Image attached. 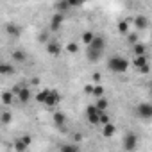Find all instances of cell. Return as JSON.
<instances>
[{
    "label": "cell",
    "mask_w": 152,
    "mask_h": 152,
    "mask_svg": "<svg viewBox=\"0 0 152 152\" xmlns=\"http://www.w3.org/2000/svg\"><path fill=\"white\" fill-rule=\"evenodd\" d=\"M15 73V66H11L9 63H0V75H13Z\"/></svg>",
    "instance_id": "4fadbf2b"
},
{
    "label": "cell",
    "mask_w": 152,
    "mask_h": 152,
    "mask_svg": "<svg viewBox=\"0 0 152 152\" xmlns=\"http://www.w3.org/2000/svg\"><path fill=\"white\" fill-rule=\"evenodd\" d=\"M136 113H138V116H140V118H143V120H148V118H152V106H150L148 102L138 104V107H136Z\"/></svg>",
    "instance_id": "3957f363"
},
{
    "label": "cell",
    "mask_w": 152,
    "mask_h": 152,
    "mask_svg": "<svg viewBox=\"0 0 152 152\" xmlns=\"http://www.w3.org/2000/svg\"><path fill=\"white\" fill-rule=\"evenodd\" d=\"M11 120H13L11 111H4V113H2V116H0V122H2L4 125H9V124H11Z\"/></svg>",
    "instance_id": "d6986e66"
},
{
    "label": "cell",
    "mask_w": 152,
    "mask_h": 152,
    "mask_svg": "<svg viewBox=\"0 0 152 152\" xmlns=\"http://www.w3.org/2000/svg\"><path fill=\"white\" fill-rule=\"evenodd\" d=\"M132 64H134L136 68H141V66H145V64H147V57H145V54H141V56H136V57H134V61H132Z\"/></svg>",
    "instance_id": "ac0fdd59"
},
{
    "label": "cell",
    "mask_w": 152,
    "mask_h": 152,
    "mask_svg": "<svg viewBox=\"0 0 152 152\" xmlns=\"http://www.w3.org/2000/svg\"><path fill=\"white\" fill-rule=\"evenodd\" d=\"M70 6H68V2H66V0H64V2H61V4H57V11L59 13H64V9H68Z\"/></svg>",
    "instance_id": "83f0119b"
},
{
    "label": "cell",
    "mask_w": 152,
    "mask_h": 152,
    "mask_svg": "<svg viewBox=\"0 0 152 152\" xmlns=\"http://www.w3.org/2000/svg\"><path fill=\"white\" fill-rule=\"evenodd\" d=\"M13 99H15L13 91H4V93H2V104H4V106H11V104H13Z\"/></svg>",
    "instance_id": "2e32d148"
},
{
    "label": "cell",
    "mask_w": 152,
    "mask_h": 152,
    "mask_svg": "<svg viewBox=\"0 0 152 152\" xmlns=\"http://www.w3.org/2000/svg\"><path fill=\"white\" fill-rule=\"evenodd\" d=\"M134 23H136L138 29H147V27H148V18H147V16H136Z\"/></svg>",
    "instance_id": "9a60e30c"
},
{
    "label": "cell",
    "mask_w": 152,
    "mask_h": 152,
    "mask_svg": "<svg viewBox=\"0 0 152 152\" xmlns=\"http://www.w3.org/2000/svg\"><path fill=\"white\" fill-rule=\"evenodd\" d=\"M6 32H7L11 38H20V34H22V27H20L18 23L11 22V23L6 25Z\"/></svg>",
    "instance_id": "ba28073f"
},
{
    "label": "cell",
    "mask_w": 152,
    "mask_h": 152,
    "mask_svg": "<svg viewBox=\"0 0 152 152\" xmlns=\"http://www.w3.org/2000/svg\"><path fill=\"white\" fill-rule=\"evenodd\" d=\"M27 147H29V145H27L23 140H18V141L15 143V148H16L18 152H23V150H27Z\"/></svg>",
    "instance_id": "7402d4cb"
},
{
    "label": "cell",
    "mask_w": 152,
    "mask_h": 152,
    "mask_svg": "<svg viewBox=\"0 0 152 152\" xmlns=\"http://www.w3.org/2000/svg\"><path fill=\"white\" fill-rule=\"evenodd\" d=\"M59 100H61L59 93H57V91H50V90H48V93H47V99H45V102H43V104H45L47 107H52V109H54V107L59 104Z\"/></svg>",
    "instance_id": "277c9868"
},
{
    "label": "cell",
    "mask_w": 152,
    "mask_h": 152,
    "mask_svg": "<svg viewBox=\"0 0 152 152\" xmlns=\"http://www.w3.org/2000/svg\"><path fill=\"white\" fill-rule=\"evenodd\" d=\"M106 47V39L102 36H93V39L88 43V52H86V57L90 63H97L102 56V50Z\"/></svg>",
    "instance_id": "6da1fadb"
},
{
    "label": "cell",
    "mask_w": 152,
    "mask_h": 152,
    "mask_svg": "<svg viewBox=\"0 0 152 152\" xmlns=\"http://www.w3.org/2000/svg\"><path fill=\"white\" fill-rule=\"evenodd\" d=\"M66 2H68L70 7H79V6H83L84 0H66Z\"/></svg>",
    "instance_id": "484cf974"
},
{
    "label": "cell",
    "mask_w": 152,
    "mask_h": 152,
    "mask_svg": "<svg viewBox=\"0 0 152 152\" xmlns=\"http://www.w3.org/2000/svg\"><path fill=\"white\" fill-rule=\"evenodd\" d=\"M127 29H129L127 22H120V23H118V31H120L122 34H125V32H127Z\"/></svg>",
    "instance_id": "4316f807"
},
{
    "label": "cell",
    "mask_w": 152,
    "mask_h": 152,
    "mask_svg": "<svg viewBox=\"0 0 152 152\" xmlns=\"http://www.w3.org/2000/svg\"><path fill=\"white\" fill-rule=\"evenodd\" d=\"M138 147V136L136 134H127L125 138H124V148L125 150H134Z\"/></svg>",
    "instance_id": "8992f818"
},
{
    "label": "cell",
    "mask_w": 152,
    "mask_h": 152,
    "mask_svg": "<svg viewBox=\"0 0 152 152\" xmlns=\"http://www.w3.org/2000/svg\"><path fill=\"white\" fill-rule=\"evenodd\" d=\"M91 95L97 99V97H102L104 95V88L102 86H95V88H91Z\"/></svg>",
    "instance_id": "603a6c76"
},
{
    "label": "cell",
    "mask_w": 152,
    "mask_h": 152,
    "mask_svg": "<svg viewBox=\"0 0 152 152\" xmlns=\"http://www.w3.org/2000/svg\"><path fill=\"white\" fill-rule=\"evenodd\" d=\"M63 22H64V15L57 11V13L50 18V29H52V31H57V29L63 25Z\"/></svg>",
    "instance_id": "52a82bcc"
},
{
    "label": "cell",
    "mask_w": 152,
    "mask_h": 152,
    "mask_svg": "<svg viewBox=\"0 0 152 152\" xmlns=\"http://www.w3.org/2000/svg\"><path fill=\"white\" fill-rule=\"evenodd\" d=\"M115 132H116V127H115L111 122L104 124V129H102V134H104V138H113V136H115Z\"/></svg>",
    "instance_id": "30bf717a"
},
{
    "label": "cell",
    "mask_w": 152,
    "mask_h": 152,
    "mask_svg": "<svg viewBox=\"0 0 152 152\" xmlns=\"http://www.w3.org/2000/svg\"><path fill=\"white\" fill-rule=\"evenodd\" d=\"M16 93H18V100H20V102H29V99H31V95H32L27 86H20V88L16 90Z\"/></svg>",
    "instance_id": "9c48e42d"
},
{
    "label": "cell",
    "mask_w": 152,
    "mask_h": 152,
    "mask_svg": "<svg viewBox=\"0 0 152 152\" xmlns=\"http://www.w3.org/2000/svg\"><path fill=\"white\" fill-rule=\"evenodd\" d=\"M13 59H15L16 63H23V61L27 59V54H25L23 50H15V52H13Z\"/></svg>",
    "instance_id": "e0dca14e"
},
{
    "label": "cell",
    "mask_w": 152,
    "mask_h": 152,
    "mask_svg": "<svg viewBox=\"0 0 152 152\" xmlns=\"http://www.w3.org/2000/svg\"><path fill=\"white\" fill-rule=\"evenodd\" d=\"M107 66L115 73H124L129 68V61L125 57H122V56H111L109 61H107Z\"/></svg>",
    "instance_id": "7a4b0ae2"
},
{
    "label": "cell",
    "mask_w": 152,
    "mask_h": 152,
    "mask_svg": "<svg viewBox=\"0 0 152 152\" xmlns=\"http://www.w3.org/2000/svg\"><path fill=\"white\" fill-rule=\"evenodd\" d=\"M93 36H95L93 32H90V31H86V32H83V36H81V39H83V43H86V45H88V43H90V41L93 39Z\"/></svg>",
    "instance_id": "ffe728a7"
},
{
    "label": "cell",
    "mask_w": 152,
    "mask_h": 152,
    "mask_svg": "<svg viewBox=\"0 0 152 152\" xmlns=\"http://www.w3.org/2000/svg\"><path fill=\"white\" fill-rule=\"evenodd\" d=\"M129 41H131V43H136V41H138V36H136V34H129Z\"/></svg>",
    "instance_id": "f546056e"
},
{
    "label": "cell",
    "mask_w": 152,
    "mask_h": 152,
    "mask_svg": "<svg viewBox=\"0 0 152 152\" xmlns=\"http://www.w3.org/2000/svg\"><path fill=\"white\" fill-rule=\"evenodd\" d=\"M138 70H140L141 73H148V63H147L145 66H141V68H138Z\"/></svg>",
    "instance_id": "4dcf8cb0"
},
{
    "label": "cell",
    "mask_w": 152,
    "mask_h": 152,
    "mask_svg": "<svg viewBox=\"0 0 152 152\" xmlns=\"http://www.w3.org/2000/svg\"><path fill=\"white\" fill-rule=\"evenodd\" d=\"M52 122H54L57 127H61L63 124H66V115H64V113H61V111H56V113H54V116H52Z\"/></svg>",
    "instance_id": "8fae6325"
},
{
    "label": "cell",
    "mask_w": 152,
    "mask_h": 152,
    "mask_svg": "<svg viewBox=\"0 0 152 152\" xmlns=\"http://www.w3.org/2000/svg\"><path fill=\"white\" fill-rule=\"evenodd\" d=\"M93 81H95V83L100 81V73H93Z\"/></svg>",
    "instance_id": "1f68e13d"
},
{
    "label": "cell",
    "mask_w": 152,
    "mask_h": 152,
    "mask_svg": "<svg viewBox=\"0 0 152 152\" xmlns=\"http://www.w3.org/2000/svg\"><path fill=\"white\" fill-rule=\"evenodd\" d=\"M95 107L99 109V111H106L107 107H109V102L104 99V95L102 97H97V102H95Z\"/></svg>",
    "instance_id": "5bb4252c"
},
{
    "label": "cell",
    "mask_w": 152,
    "mask_h": 152,
    "mask_svg": "<svg viewBox=\"0 0 152 152\" xmlns=\"http://www.w3.org/2000/svg\"><path fill=\"white\" fill-rule=\"evenodd\" d=\"M47 50H48L50 56H59V54H61V45L56 43V41H50V43L47 45Z\"/></svg>",
    "instance_id": "7c38bea8"
},
{
    "label": "cell",
    "mask_w": 152,
    "mask_h": 152,
    "mask_svg": "<svg viewBox=\"0 0 152 152\" xmlns=\"http://www.w3.org/2000/svg\"><path fill=\"white\" fill-rule=\"evenodd\" d=\"M47 93H48V90H41V91H38V95H36V100L38 102H45V99H47Z\"/></svg>",
    "instance_id": "d4e9b609"
},
{
    "label": "cell",
    "mask_w": 152,
    "mask_h": 152,
    "mask_svg": "<svg viewBox=\"0 0 152 152\" xmlns=\"http://www.w3.org/2000/svg\"><path fill=\"white\" fill-rule=\"evenodd\" d=\"M77 50H79L77 43H68L66 45V52H70V54H77Z\"/></svg>",
    "instance_id": "cb8c5ba5"
},
{
    "label": "cell",
    "mask_w": 152,
    "mask_h": 152,
    "mask_svg": "<svg viewBox=\"0 0 152 152\" xmlns=\"http://www.w3.org/2000/svg\"><path fill=\"white\" fill-rule=\"evenodd\" d=\"M86 116H88V122L97 125L99 124V116H100V111L95 107V106H88L86 107Z\"/></svg>",
    "instance_id": "5b68a950"
},
{
    "label": "cell",
    "mask_w": 152,
    "mask_h": 152,
    "mask_svg": "<svg viewBox=\"0 0 152 152\" xmlns=\"http://www.w3.org/2000/svg\"><path fill=\"white\" fill-rule=\"evenodd\" d=\"M61 148H63V150H77L79 145H63Z\"/></svg>",
    "instance_id": "f1b7e54d"
},
{
    "label": "cell",
    "mask_w": 152,
    "mask_h": 152,
    "mask_svg": "<svg viewBox=\"0 0 152 152\" xmlns=\"http://www.w3.org/2000/svg\"><path fill=\"white\" fill-rule=\"evenodd\" d=\"M22 140H23V141H25V143H27V145H31V136H23V138H22Z\"/></svg>",
    "instance_id": "d6a6232c"
},
{
    "label": "cell",
    "mask_w": 152,
    "mask_h": 152,
    "mask_svg": "<svg viewBox=\"0 0 152 152\" xmlns=\"http://www.w3.org/2000/svg\"><path fill=\"white\" fill-rule=\"evenodd\" d=\"M134 54L136 56H141V54H145V45L143 43H134Z\"/></svg>",
    "instance_id": "44dd1931"
}]
</instances>
